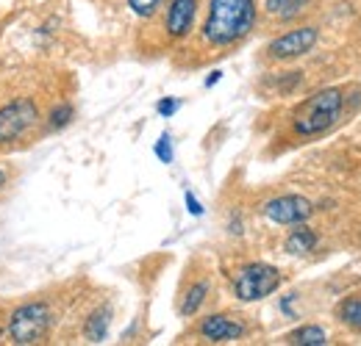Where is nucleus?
I'll use <instances>...</instances> for the list:
<instances>
[{
    "label": "nucleus",
    "mask_w": 361,
    "mask_h": 346,
    "mask_svg": "<svg viewBox=\"0 0 361 346\" xmlns=\"http://www.w3.org/2000/svg\"><path fill=\"white\" fill-rule=\"evenodd\" d=\"M256 25V0H212L203 23V39L228 47L245 39Z\"/></svg>",
    "instance_id": "f257e3e1"
},
{
    "label": "nucleus",
    "mask_w": 361,
    "mask_h": 346,
    "mask_svg": "<svg viewBox=\"0 0 361 346\" xmlns=\"http://www.w3.org/2000/svg\"><path fill=\"white\" fill-rule=\"evenodd\" d=\"M342 105H345V97H342V89L331 86L322 89L312 94L306 103H300V108L295 111L292 117V130L303 139L309 136H319L325 130H331L339 117H342Z\"/></svg>",
    "instance_id": "f03ea898"
},
{
    "label": "nucleus",
    "mask_w": 361,
    "mask_h": 346,
    "mask_svg": "<svg viewBox=\"0 0 361 346\" xmlns=\"http://www.w3.org/2000/svg\"><path fill=\"white\" fill-rule=\"evenodd\" d=\"M281 271L272 263H247L233 277V297L239 302H262L281 288Z\"/></svg>",
    "instance_id": "7ed1b4c3"
},
{
    "label": "nucleus",
    "mask_w": 361,
    "mask_h": 346,
    "mask_svg": "<svg viewBox=\"0 0 361 346\" xmlns=\"http://www.w3.org/2000/svg\"><path fill=\"white\" fill-rule=\"evenodd\" d=\"M53 324V310L45 302L20 305L8 319V335L14 344H37L47 335Z\"/></svg>",
    "instance_id": "20e7f679"
},
{
    "label": "nucleus",
    "mask_w": 361,
    "mask_h": 346,
    "mask_svg": "<svg viewBox=\"0 0 361 346\" xmlns=\"http://www.w3.org/2000/svg\"><path fill=\"white\" fill-rule=\"evenodd\" d=\"M39 122V108L31 97H17L0 108V144H11L23 139Z\"/></svg>",
    "instance_id": "39448f33"
},
{
    "label": "nucleus",
    "mask_w": 361,
    "mask_h": 346,
    "mask_svg": "<svg viewBox=\"0 0 361 346\" xmlns=\"http://www.w3.org/2000/svg\"><path fill=\"white\" fill-rule=\"evenodd\" d=\"M317 28L312 25H303V28H295V31H286L281 34L278 39H272L267 44V56L272 61H289V58H300L306 53H312V47L317 44Z\"/></svg>",
    "instance_id": "423d86ee"
},
{
    "label": "nucleus",
    "mask_w": 361,
    "mask_h": 346,
    "mask_svg": "<svg viewBox=\"0 0 361 346\" xmlns=\"http://www.w3.org/2000/svg\"><path fill=\"white\" fill-rule=\"evenodd\" d=\"M262 214L270 219V222H275V224L295 227V224L306 222V219L314 214V205H312V200H306L300 194H283V197H275L270 203H264Z\"/></svg>",
    "instance_id": "0eeeda50"
},
{
    "label": "nucleus",
    "mask_w": 361,
    "mask_h": 346,
    "mask_svg": "<svg viewBox=\"0 0 361 346\" xmlns=\"http://www.w3.org/2000/svg\"><path fill=\"white\" fill-rule=\"evenodd\" d=\"M197 333L212 344H228V341H236L245 335V324L233 316H226V313H212L200 321Z\"/></svg>",
    "instance_id": "6e6552de"
},
{
    "label": "nucleus",
    "mask_w": 361,
    "mask_h": 346,
    "mask_svg": "<svg viewBox=\"0 0 361 346\" xmlns=\"http://www.w3.org/2000/svg\"><path fill=\"white\" fill-rule=\"evenodd\" d=\"M195 14H197V0H173L167 8V34L173 39L189 37L192 25H195Z\"/></svg>",
    "instance_id": "1a4fd4ad"
},
{
    "label": "nucleus",
    "mask_w": 361,
    "mask_h": 346,
    "mask_svg": "<svg viewBox=\"0 0 361 346\" xmlns=\"http://www.w3.org/2000/svg\"><path fill=\"white\" fill-rule=\"evenodd\" d=\"M317 244H319V236H317L312 227H306V224L300 222V224H295V230L286 236L283 250H286L289 255H309V252L317 250Z\"/></svg>",
    "instance_id": "9d476101"
},
{
    "label": "nucleus",
    "mask_w": 361,
    "mask_h": 346,
    "mask_svg": "<svg viewBox=\"0 0 361 346\" xmlns=\"http://www.w3.org/2000/svg\"><path fill=\"white\" fill-rule=\"evenodd\" d=\"M286 344L292 346H325L328 344V333L319 324H303L295 333L286 335Z\"/></svg>",
    "instance_id": "9b49d317"
},
{
    "label": "nucleus",
    "mask_w": 361,
    "mask_h": 346,
    "mask_svg": "<svg viewBox=\"0 0 361 346\" xmlns=\"http://www.w3.org/2000/svg\"><path fill=\"white\" fill-rule=\"evenodd\" d=\"M109 321H111V310H109V307L94 310L90 319H87V327H84L87 341H92V344L106 341V335H109Z\"/></svg>",
    "instance_id": "f8f14e48"
},
{
    "label": "nucleus",
    "mask_w": 361,
    "mask_h": 346,
    "mask_svg": "<svg viewBox=\"0 0 361 346\" xmlns=\"http://www.w3.org/2000/svg\"><path fill=\"white\" fill-rule=\"evenodd\" d=\"M339 321L350 330H359L361 333V294H353V297H345L339 302V310H336Z\"/></svg>",
    "instance_id": "ddd939ff"
},
{
    "label": "nucleus",
    "mask_w": 361,
    "mask_h": 346,
    "mask_svg": "<svg viewBox=\"0 0 361 346\" xmlns=\"http://www.w3.org/2000/svg\"><path fill=\"white\" fill-rule=\"evenodd\" d=\"M306 3L309 0H267L264 8H267V14L275 17V20H295L306 8Z\"/></svg>",
    "instance_id": "4468645a"
},
{
    "label": "nucleus",
    "mask_w": 361,
    "mask_h": 346,
    "mask_svg": "<svg viewBox=\"0 0 361 346\" xmlns=\"http://www.w3.org/2000/svg\"><path fill=\"white\" fill-rule=\"evenodd\" d=\"M206 297H209V280L195 283V286L186 291L183 302H180V316H195V313L200 310V305L206 302Z\"/></svg>",
    "instance_id": "2eb2a0df"
},
{
    "label": "nucleus",
    "mask_w": 361,
    "mask_h": 346,
    "mask_svg": "<svg viewBox=\"0 0 361 346\" xmlns=\"http://www.w3.org/2000/svg\"><path fill=\"white\" fill-rule=\"evenodd\" d=\"M75 117V108L70 103H59L50 114H47V130H64Z\"/></svg>",
    "instance_id": "dca6fc26"
},
{
    "label": "nucleus",
    "mask_w": 361,
    "mask_h": 346,
    "mask_svg": "<svg viewBox=\"0 0 361 346\" xmlns=\"http://www.w3.org/2000/svg\"><path fill=\"white\" fill-rule=\"evenodd\" d=\"M153 155H156L161 164H173L176 150H173V136H170V133H161V136H159V141L153 144Z\"/></svg>",
    "instance_id": "f3484780"
},
{
    "label": "nucleus",
    "mask_w": 361,
    "mask_h": 346,
    "mask_svg": "<svg viewBox=\"0 0 361 346\" xmlns=\"http://www.w3.org/2000/svg\"><path fill=\"white\" fill-rule=\"evenodd\" d=\"M159 6H161V0H128V8L136 17H153Z\"/></svg>",
    "instance_id": "a211bd4d"
},
{
    "label": "nucleus",
    "mask_w": 361,
    "mask_h": 346,
    "mask_svg": "<svg viewBox=\"0 0 361 346\" xmlns=\"http://www.w3.org/2000/svg\"><path fill=\"white\" fill-rule=\"evenodd\" d=\"M178 108H180V100H176V97H164V100H159V103H156L159 117H173Z\"/></svg>",
    "instance_id": "6ab92c4d"
},
{
    "label": "nucleus",
    "mask_w": 361,
    "mask_h": 346,
    "mask_svg": "<svg viewBox=\"0 0 361 346\" xmlns=\"http://www.w3.org/2000/svg\"><path fill=\"white\" fill-rule=\"evenodd\" d=\"M183 203H186V211H189L192 217H203V211H206V208L200 205V200H197L192 191H186V194H183Z\"/></svg>",
    "instance_id": "aec40b11"
},
{
    "label": "nucleus",
    "mask_w": 361,
    "mask_h": 346,
    "mask_svg": "<svg viewBox=\"0 0 361 346\" xmlns=\"http://www.w3.org/2000/svg\"><path fill=\"white\" fill-rule=\"evenodd\" d=\"M220 78H223V72H220V70H214V72H212V75L206 78V86L212 89V86H214V84H217V81H220Z\"/></svg>",
    "instance_id": "412c9836"
},
{
    "label": "nucleus",
    "mask_w": 361,
    "mask_h": 346,
    "mask_svg": "<svg viewBox=\"0 0 361 346\" xmlns=\"http://www.w3.org/2000/svg\"><path fill=\"white\" fill-rule=\"evenodd\" d=\"M6 180H8V174H6V169H0V188L6 186Z\"/></svg>",
    "instance_id": "4be33fe9"
},
{
    "label": "nucleus",
    "mask_w": 361,
    "mask_h": 346,
    "mask_svg": "<svg viewBox=\"0 0 361 346\" xmlns=\"http://www.w3.org/2000/svg\"><path fill=\"white\" fill-rule=\"evenodd\" d=\"M0 335H3V327H0Z\"/></svg>",
    "instance_id": "5701e85b"
}]
</instances>
